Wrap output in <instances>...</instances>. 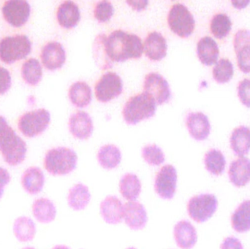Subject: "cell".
I'll return each mask as SVG.
<instances>
[{"label": "cell", "instance_id": "cell-36", "mask_svg": "<svg viewBox=\"0 0 250 249\" xmlns=\"http://www.w3.org/2000/svg\"><path fill=\"white\" fill-rule=\"evenodd\" d=\"M213 77L218 83L230 81L233 76V66L228 58H221L216 63L213 68Z\"/></svg>", "mask_w": 250, "mask_h": 249}, {"label": "cell", "instance_id": "cell-3", "mask_svg": "<svg viewBox=\"0 0 250 249\" xmlns=\"http://www.w3.org/2000/svg\"><path fill=\"white\" fill-rule=\"evenodd\" d=\"M78 156L73 149L58 147L48 151L44 158L45 171L54 176L68 175L77 165Z\"/></svg>", "mask_w": 250, "mask_h": 249}, {"label": "cell", "instance_id": "cell-24", "mask_svg": "<svg viewBox=\"0 0 250 249\" xmlns=\"http://www.w3.org/2000/svg\"><path fill=\"white\" fill-rule=\"evenodd\" d=\"M57 20L60 26L72 29L79 23L81 19L79 5L73 1H65L59 6L57 12Z\"/></svg>", "mask_w": 250, "mask_h": 249}, {"label": "cell", "instance_id": "cell-5", "mask_svg": "<svg viewBox=\"0 0 250 249\" xmlns=\"http://www.w3.org/2000/svg\"><path fill=\"white\" fill-rule=\"evenodd\" d=\"M31 50L32 42L26 35L6 37L0 41V59L13 64L29 55Z\"/></svg>", "mask_w": 250, "mask_h": 249}, {"label": "cell", "instance_id": "cell-22", "mask_svg": "<svg viewBox=\"0 0 250 249\" xmlns=\"http://www.w3.org/2000/svg\"><path fill=\"white\" fill-rule=\"evenodd\" d=\"M32 213L37 222L46 225L56 219L57 208L52 200L46 197H40L32 203Z\"/></svg>", "mask_w": 250, "mask_h": 249}, {"label": "cell", "instance_id": "cell-33", "mask_svg": "<svg viewBox=\"0 0 250 249\" xmlns=\"http://www.w3.org/2000/svg\"><path fill=\"white\" fill-rule=\"evenodd\" d=\"M21 76L24 81L30 86H35L42 79V70L41 63L36 58L26 60L21 67Z\"/></svg>", "mask_w": 250, "mask_h": 249}, {"label": "cell", "instance_id": "cell-42", "mask_svg": "<svg viewBox=\"0 0 250 249\" xmlns=\"http://www.w3.org/2000/svg\"><path fill=\"white\" fill-rule=\"evenodd\" d=\"M11 181V175L5 168L0 167V201L4 196L5 189Z\"/></svg>", "mask_w": 250, "mask_h": 249}, {"label": "cell", "instance_id": "cell-16", "mask_svg": "<svg viewBox=\"0 0 250 249\" xmlns=\"http://www.w3.org/2000/svg\"><path fill=\"white\" fill-rule=\"evenodd\" d=\"M124 206L121 200L116 196L105 197L100 206V211L103 219L109 225H118L123 221Z\"/></svg>", "mask_w": 250, "mask_h": 249}, {"label": "cell", "instance_id": "cell-43", "mask_svg": "<svg viewBox=\"0 0 250 249\" xmlns=\"http://www.w3.org/2000/svg\"><path fill=\"white\" fill-rule=\"evenodd\" d=\"M220 249H244V247L238 238L230 236L225 238L220 246Z\"/></svg>", "mask_w": 250, "mask_h": 249}, {"label": "cell", "instance_id": "cell-34", "mask_svg": "<svg viewBox=\"0 0 250 249\" xmlns=\"http://www.w3.org/2000/svg\"><path fill=\"white\" fill-rule=\"evenodd\" d=\"M232 22L229 16L225 13L214 15L210 23L211 33L217 39H223L230 33Z\"/></svg>", "mask_w": 250, "mask_h": 249}, {"label": "cell", "instance_id": "cell-39", "mask_svg": "<svg viewBox=\"0 0 250 249\" xmlns=\"http://www.w3.org/2000/svg\"><path fill=\"white\" fill-rule=\"evenodd\" d=\"M114 9L111 2L108 1H98L94 10V15L100 22H106L114 15Z\"/></svg>", "mask_w": 250, "mask_h": 249}, {"label": "cell", "instance_id": "cell-9", "mask_svg": "<svg viewBox=\"0 0 250 249\" xmlns=\"http://www.w3.org/2000/svg\"><path fill=\"white\" fill-rule=\"evenodd\" d=\"M123 82L120 76L114 72H108L95 85V96L99 102H108L121 95Z\"/></svg>", "mask_w": 250, "mask_h": 249}, {"label": "cell", "instance_id": "cell-20", "mask_svg": "<svg viewBox=\"0 0 250 249\" xmlns=\"http://www.w3.org/2000/svg\"><path fill=\"white\" fill-rule=\"evenodd\" d=\"M173 236L176 245L182 249L193 248L198 241L196 229L186 220L180 221L175 225Z\"/></svg>", "mask_w": 250, "mask_h": 249}, {"label": "cell", "instance_id": "cell-15", "mask_svg": "<svg viewBox=\"0 0 250 249\" xmlns=\"http://www.w3.org/2000/svg\"><path fill=\"white\" fill-rule=\"evenodd\" d=\"M68 125L71 134L80 140L89 138L93 133V121L90 115L84 111H77L72 114Z\"/></svg>", "mask_w": 250, "mask_h": 249}, {"label": "cell", "instance_id": "cell-26", "mask_svg": "<svg viewBox=\"0 0 250 249\" xmlns=\"http://www.w3.org/2000/svg\"><path fill=\"white\" fill-rule=\"evenodd\" d=\"M230 148L239 157H244L250 150V129L240 126L233 130L230 138Z\"/></svg>", "mask_w": 250, "mask_h": 249}, {"label": "cell", "instance_id": "cell-40", "mask_svg": "<svg viewBox=\"0 0 250 249\" xmlns=\"http://www.w3.org/2000/svg\"><path fill=\"white\" fill-rule=\"evenodd\" d=\"M237 91L241 102L245 106L250 108V79H244L239 82Z\"/></svg>", "mask_w": 250, "mask_h": 249}, {"label": "cell", "instance_id": "cell-10", "mask_svg": "<svg viewBox=\"0 0 250 249\" xmlns=\"http://www.w3.org/2000/svg\"><path fill=\"white\" fill-rule=\"evenodd\" d=\"M177 178V172L173 165L162 167L154 180V190L157 195L163 200L173 199L176 194Z\"/></svg>", "mask_w": 250, "mask_h": 249}, {"label": "cell", "instance_id": "cell-41", "mask_svg": "<svg viewBox=\"0 0 250 249\" xmlns=\"http://www.w3.org/2000/svg\"><path fill=\"white\" fill-rule=\"evenodd\" d=\"M11 86V76L8 70L0 66V95H4Z\"/></svg>", "mask_w": 250, "mask_h": 249}, {"label": "cell", "instance_id": "cell-48", "mask_svg": "<svg viewBox=\"0 0 250 249\" xmlns=\"http://www.w3.org/2000/svg\"><path fill=\"white\" fill-rule=\"evenodd\" d=\"M126 249H137L134 248V247H129V248H127Z\"/></svg>", "mask_w": 250, "mask_h": 249}, {"label": "cell", "instance_id": "cell-6", "mask_svg": "<svg viewBox=\"0 0 250 249\" xmlns=\"http://www.w3.org/2000/svg\"><path fill=\"white\" fill-rule=\"evenodd\" d=\"M170 29L182 38L190 36L195 29V21L191 12L182 3L172 5L167 16Z\"/></svg>", "mask_w": 250, "mask_h": 249}, {"label": "cell", "instance_id": "cell-17", "mask_svg": "<svg viewBox=\"0 0 250 249\" xmlns=\"http://www.w3.org/2000/svg\"><path fill=\"white\" fill-rule=\"evenodd\" d=\"M186 125L190 135L198 141L206 140L211 131L208 118L201 112L189 113L186 117Z\"/></svg>", "mask_w": 250, "mask_h": 249}, {"label": "cell", "instance_id": "cell-30", "mask_svg": "<svg viewBox=\"0 0 250 249\" xmlns=\"http://www.w3.org/2000/svg\"><path fill=\"white\" fill-rule=\"evenodd\" d=\"M232 228L239 233L250 230V200L242 202L231 216Z\"/></svg>", "mask_w": 250, "mask_h": 249}, {"label": "cell", "instance_id": "cell-29", "mask_svg": "<svg viewBox=\"0 0 250 249\" xmlns=\"http://www.w3.org/2000/svg\"><path fill=\"white\" fill-rule=\"evenodd\" d=\"M142 190L141 181L133 173L125 174L120 181V192L128 202L136 201Z\"/></svg>", "mask_w": 250, "mask_h": 249}, {"label": "cell", "instance_id": "cell-45", "mask_svg": "<svg viewBox=\"0 0 250 249\" xmlns=\"http://www.w3.org/2000/svg\"><path fill=\"white\" fill-rule=\"evenodd\" d=\"M250 2L249 0H242V1H232L231 3L236 8L242 9L246 7Z\"/></svg>", "mask_w": 250, "mask_h": 249}, {"label": "cell", "instance_id": "cell-35", "mask_svg": "<svg viewBox=\"0 0 250 249\" xmlns=\"http://www.w3.org/2000/svg\"><path fill=\"white\" fill-rule=\"evenodd\" d=\"M107 36L105 34H99L95 38L93 45L94 58L98 65L102 70L111 68L113 62L107 57L105 50V41Z\"/></svg>", "mask_w": 250, "mask_h": 249}, {"label": "cell", "instance_id": "cell-38", "mask_svg": "<svg viewBox=\"0 0 250 249\" xmlns=\"http://www.w3.org/2000/svg\"><path fill=\"white\" fill-rule=\"evenodd\" d=\"M234 47L237 57L238 66L241 71L250 73V42H245Z\"/></svg>", "mask_w": 250, "mask_h": 249}, {"label": "cell", "instance_id": "cell-37", "mask_svg": "<svg viewBox=\"0 0 250 249\" xmlns=\"http://www.w3.org/2000/svg\"><path fill=\"white\" fill-rule=\"evenodd\" d=\"M142 156L146 162L151 166H159L166 159L163 150L154 144L144 146L142 149Z\"/></svg>", "mask_w": 250, "mask_h": 249}, {"label": "cell", "instance_id": "cell-13", "mask_svg": "<svg viewBox=\"0 0 250 249\" xmlns=\"http://www.w3.org/2000/svg\"><path fill=\"white\" fill-rule=\"evenodd\" d=\"M41 57L44 67L54 71L64 65L66 61L65 50L60 42L52 41L44 45Z\"/></svg>", "mask_w": 250, "mask_h": 249}, {"label": "cell", "instance_id": "cell-14", "mask_svg": "<svg viewBox=\"0 0 250 249\" xmlns=\"http://www.w3.org/2000/svg\"><path fill=\"white\" fill-rule=\"evenodd\" d=\"M123 221L129 229L141 230L145 228L148 222L145 207L138 201L127 202L124 206Z\"/></svg>", "mask_w": 250, "mask_h": 249}, {"label": "cell", "instance_id": "cell-32", "mask_svg": "<svg viewBox=\"0 0 250 249\" xmlns=\"http://www.w3.org/2000/svg\"><path fill=\"white\" fill-rule=\"evenodd\" d=\"M204 165L206 169L211 175H222L226 169V160L223 153L217 149H211L204 156Z\"/></svg>", "mask_w": 250, "mask_h": 249}, {"label": "cell", "instance_id": "cell-25", "mask_svg": "<svg viewBox=\"0 0 250 249\" xmlns=\"http://www.w3.org/2000/svg\"><path fill=\"white\" fill-rule=\"evenodd\" d=\"M197 54L204 65H212L217 63L218 59L220 54L218 45L211 37H204L197 44Z\"/></svg>", "mask_w": 250, "mask_h": 249}, {"label": "cell", "instance_id": "cell-18", "mask_svg": "<svg viewBox=\"0 0 250 249\" xmlns=\"http://www.w3.org/2000/svg\"><path fill=\"white\" fill-rule=\"evenodd\" d=\"M45 177L41 168L32 166L27 168L21 177V185L29 195H37L43 190Z\"/></svg>", "mask_w": 250, "mask_h": 249}, {"label": "cell", "instance_id": "cell-19", "mask_svg": "<svg viewBox=\"0 0 250 249\" xmlns=\"http://www.w3.org/2000/svg\"><path fill=\"white\" fill-rule=\"evenodd\" d=\"M167 41L160 32H151L144 41V52L151 61L163 59L167 54Z\"/></svg>", "mask_w": 250, "mask_h": 249}, {"label": "cell", "instance_id": "cell-31", "mask_svg": "<svg viewBox=\"0 0 250 249\" xmlns=\"http://www.w3.org/2000/svg\"><path fill=\"white\" fill-rule=\"evenodd\" d=\"M98 160L104 169H114L121 162V151L114 145H105L98 151Z\"/></svg>", "mask_w": 250, "mask_h": 249}, {"label": "cell", "instance_id": "cell-8", "mask_svg": "<svg viewBox=\"0 0 250 249\" xmlns=\"http://www.w3.org/2000/svg\"><path fill=\"white\" fill-rule=\"evenodd\" d=\"M50 121V113L41 108L21 115L19 120V129L26 137H36L48 128Z\"/></svg>", "mask_w": 250, "mask_h": 249}, {"label": "cell", "instance_id": "cell-1", "mask_svg": "<svg viewBox=\"0 0 250 249\" xmlns=\"http://www.w3.org/2000/svg\"><path fill=\"white\" fill-rule=\"evenodd\" d=\"M105 50L110 61L123 62L129 58H141L144 52V45L138 35L118 29L107 37Z\"/></svg>", "mask_w": 250, "mask_h": 249}, {"label": "cell", "instance_id": "cell-4", "mask_svg": "<svg viewBox=\"0 0 250 249\" xmlns=\"http://www.w3.org/2000/svg\"><path fill=\"white\" fill-rule=\"evenodd\" d=\"M156 110L155 101L150 95L143 92L128 99L123 108V118L126 124L135 125L143 120L151 118Z\"/></svg>", "mask_w": 250, "mask_h": 249}, {"label": "cell", "instance_id": "cell-47", "mask_svg": "<svg viewBox=\"0 0 250 249\" xmlns=\"http://www.w3.org/2000/svg\"><path fill=\"white\" fill-rule=\"evenodd\" d=\"M22 249H35V247H24V248H23Z\"/></svg>", "mask_w": 250, "mask_h": 249}, {"label": "cell", "instance_id": "cell-12", "mask_svg": "<svg viewBox=\"0 0 250 249\" xmlns=\"http://www.w3.org/2000/svg\"><path fill=\"white\" fill-rule=\"evenodd\" d=\"M1 11L7 23L16 27H20L29 19L31 7L24 0H10L4 2Z\"/></svg>", "mask_w": 250, "mask_h": 249}, {"label": "cell", "instance_id": "cell-27", "mask_svg": "<svg viewBox=\"0 0 250 249\" xmlns=\"http://www.w3.org/2000/svg\"><path fill=\"white\" fill-rule=\"evenodd\" d=\"M90 200L89 188L82 183L76 184L69 190L67 203L73 210H83L87 207Z\"/></svg>", "mask_w": 250, "mask_h": 249}, {"label": "cell", "instance_id": "cell-2", "mask_svg": "<svg viewBox=\"0 0 250 249\" xmlns=\"http://www.w3.org/2000/svg\"><path fill=\"white\" fill-rule=\"evenodd\" d=\"M26 143L0 115V153L4 162L10 166H18L26 159Z\"/></svg>", "mask_w": 250, "mask_h": 249}, {"label": "cell", "instance_id": "cell-44", "mask_svg": "<svg viewBox=\"0 0 250 249\" xmlns=\"http://www.w3.org/2000/svg\"><path fill=\"white\" fill-rule=\"evenodd\" d=\"M126 3L132 7L134 10H141L145 9L148 5V1L147 0H137V1H126Z\"/></svg>", "mask_w": 250, "mask_h": 249}, {"label": "cell", "instance_id": "cell-23", "mask_svg": "<svg viewBox=\"0 0 250 249\" xmlns=\"http://www.w3.org/2000/svg\"><path fill=\"white\" fill-rule=\"evenodd\" d=\"M13 233L19 242L22 244L32 242L37 233L36 224L29 216H19L13 222Z\"/></svg>", "mask_w": 250, "mask_h": 249}, {"label": "cell", "instance_id": "cell-7", "mask_svg": "<svg viewBox=\"0 0 250 249\" xmlns=\"http://www.w3.org/2000/svg\"><path fill=\"white\" fill-rule=\"evenodd\" d=\"M218 200L212 194H201L194 196L188 201V213L197 223H204L216 213Z\"/></svg>", "mask_w": 250, "mask_h": 249}, {"label": "cell", "instance_id": "cell-46", "mask_svg": "<svg viewBox=\"0 0 250 249\" xmlns=\"http://www.w3.org/2000/svg\"><path fill=\"white\" fill-rule=\"evenodd\" d=\"M51 249H70L69 247H66V246L64 245H57L55 246V247H53Z\"/></svg>", "mask_w": 250, "mask_h": 249}, {"label": "cell", "instance_id": "cell-21", "mask_svg": "<svg viewBox=\"0 0 250 249\" xmlns=\"http://www.w3.org/2000/svg\"><path fill=\"white\" fill-rule=\"evenodd\" d=\"M229 176L230 182L238 188L249 184L250 159L247 157H239L233 161L229 167Z\"/></svg>", "mask_w": 250, "mask_h": 249}, {"label": "cell", "instance_id": "cell-11", "mask_svg": "<svg viewBox=\"0 0 250 249\" xmlns=\"http://www.w3.org/2000/svg\"><path fill=\"white\" fill-rule=\"evenodd\" d=\"M144 92L150 95L157 105L168 102L171 97L170 86L163 76L157 73H150L146 76Z\"/></svg>", "mask_w": 250, "mask_h": 249}, {"label": "cell", "instance_id": "cell-28", "mask_svg": "<svg viewBox=\"0 0 250 249\" xmlns=\"http://www.w3.org/2000/svg\"><path fill=\"white\" fill-rule=\"evenodd\" d=\"M92 89L86 82H75L69 89L70 102L77 108L88 106L92 101Z\"/></svg>", "mask_w": 250, "mask_h": 249}]
</instances>
